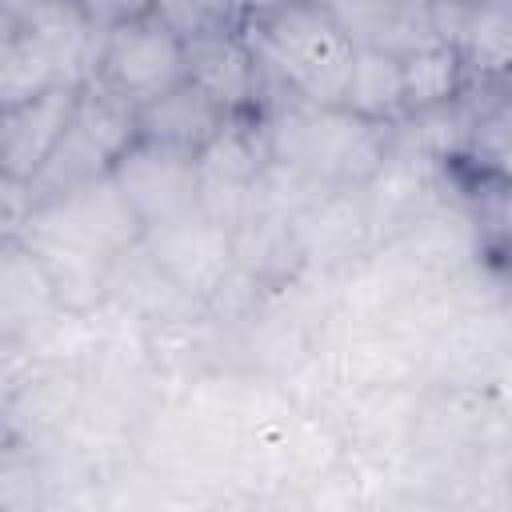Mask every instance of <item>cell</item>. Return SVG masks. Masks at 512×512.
<instances>
[{"mask_svg":"<svg viewBox=\"0 0 512 512\" xmlns=\"http://www.w3.org/2000/svg\"><path fill=\"white\" fill-rule=\"evenodd\" d=\"M12 236L44 264L68 316H96L108 308V272L116 256L144 240V224L108 176L32 204Z\"/></svg>","mask_w":512,"mask_h":512,"instance_id":"obj_1","label":"cell"},{"mask_svg":"<svg viewBox=\"0 0 512 512\" xmlns=\"http://www.w3.org/2000/svg\"><path fill=\"white\" fill-rule=\"evenodd\" d=\"M244 32L268 76V100L292 96L316 108L344 104V88L356 64V44L340 28L328 4L244 8Z\"/></svg>","mask_w":512,"mask_h":512,"instance_id":"obj_2","label":"cell"},{"mask_svg":"<svg viewBox=\"0 0 512 512\" xmlns=\"http://www.w3.org/2000/svg\"><path fill=\"white\" fill-rule=\"evenodd\" d=\"M268 156L328 188H364L392 152V128L352 116L340 108L300 104L292 96H276L264 108Z\"/></svg>","mask_w":512,"mask_h":512,"instance_id":"obj_3","label":"cell"},{"mask_svg":"<svg viewBox=\"0 0 512 512\" xmlns=\"http://www.w3.org/2000/svg\"><path fill=\"white\" fill-rule=\"evenodd\" d=\"M136 140H140V112L92 76L76 96L68 132L60 136L56 152L28 184V200L44 204L76 188H88L96 180H108Z\"/></svg>","mask_w":512,"mask_h":512,"instance_id":"obj_4","label":"cell"},{"mask_svg":"<svg viewBox=\"0 0 512 512\" xmlns=\"http://www.w3.org/2000/svg\"><path fill=\"white\" fill-rule=\"evenodd\" d=\"M4 440L48 448L84 424V380L76 360L4 348Z\"/></svg>","mask_w":512,"mask_h":512,"instance_id":"obj_5","label":"cell"},{"mask_svg":"<svg viewBox=\"0 0 512 512\" xmlns=\"http://www.w3.org/2000/svg\"><path fill=\"white\" fill-rule=\"evenodd\" d=\"M96 80L136 112L188 80L184 40L160 20L156 4H128L124 16L104 28Z\"/></svg>","mask_w":512,"mask_h":512,"instance_id":"obj_6","label":"cell"},{"mask_svg":"<svg viewBox=\"0 0 512 512\" xmlns=\"http://www.w3.org/2000/svg\"><path fill=\"white\" fill-rule=\"evenodd\" d=\"M196 160H200V212L232 232L256 208V180L272 160L264 136V112L232 116Z\"/></svg>","mask_w":512,"mask_h":512,"instance_id":"obj_7","label":"cell"},{"mask_svg":"<svg viewBox=\"0 0 512 512\" xmlns=\"http://www.w3.org/2000/svg\"><path fill=\"white\" fill-rule=\"evenodd\" d=\"M116 188L140 216L144 232L188 220L200 212V160L196 152L164 148L152 140H136L132 152L112 172Z\"/></svg>","mask_w":512,"mask_h":512,"instance_id":"obj_8","label":"cell"},{"mask_svg":"<svg viewBox=\"0 0 512 512\" xmlns=\"http://www.w3.org/2000/svg\"><path fill=\"white\" fill-rule=\"evenodd\" d=\"M184 68L188 84H196L228 116H260L268 104V76L244 32V16L184 40Z\"/></svg>","mask_w":512,"mask_h":512,"instance_id":"obj_9","label":"cell"},{"mask_svg":"<svg viewBox=\"0 0 512 512\" xmlns=\"http://www.w3.org/2000/svg\"><path fill=\"white\" fill-rule=\"evenodd\" d=\"M68 320L44 264L16 240L0 244V344L4 348H40Z\"/></svg>","mask_w":512,"mask_h":512,"instance_id":"obj_10","label":"cell"},{"mask_svg":"<svg viewBox=\"0 0 512 512\" xmlns=\"http://www.w3.org/2000/svg\"><path fill=\"white\" fill-rule=\"evenodd\" d=\"M464 148L448 164L460 192L468 196L480 184H512V96L504 80L472 76L464 88Z\"/></svg>","mask_w":512,"mask_h":512,"instance_id":"obj_11","label":"cell"},{"mask_svg":"<svg viewBox=\"0 0 512 512\" xmlns=\"http://www.w3.org/2000/svg\"><path fill=\"white\" fill-rule=\"evenodd\" d=\"M296 224H300L308 268L312 272H328V276H340V272L356 268L360 260H368L384 244L364 188H336V192H328Z\"/></svg>","mask_w":512,"mask_h":512,"instance_id":"obj_12","label":"cell"},{"mask_svg":"<svg viewBox=\"0 0 512 512\" xmlns=\"http://www.w3.org/2000/svg\"><path fill=\"white\" fill-rule=\"evenodd\" d=\"M144 244H148V252L156 256V264H160L196 304H204V300L220 288V280L236 268L232 232L220 228V224H212L204 212L144 232Z\"/></svg>","mask_w":512,"mask_h":512,"instance_id":"obj_13","label":"cell"},{"mask_svg":"<svg viewBox=\"0 0 512 512\" xmlns=\"http://www.w3.org/2000/svg\"><path fill=\"white\" fill-rule=\"evenodd\" d=\"M80 88H52L28 104L4 108L0 116V168L4 180L16 184H32L36 172L48 164V156L56 152L60 136L68 132L72 108H76Z\"/></svg>","mask_w":512,"mask_h":512,"instance_id":"obj_14","label":"cell"},{"mask_svg":"<svg viewBox=\"0 0 512 512\" xmlns=\"http://www.w3.org/2000/svg\"><path fill=\"white\" fill-rule=\"evenodd\" d=\"M108 308H116L124 320H132L140 332L196 316L200 304L156 264L148 244H132L124 256H116L108 272Z\"/></svg>","mask_w":512,"mask_h":512,"instance_id":"obj_15","label":"cell"},{"mask_svg":"<svg viewBox=\"0 0 512 512\" xmlns=\"http://www.w3.org/2000/svg\"><path fill=\"white\" fill-rule=\"evenodd\" d=\"M432 28L472 76L500 80L512 72V4H432Z\"/></svg>","mask_w":512,"mask_h":512,"instance_id":"obj_16","label":"cell"},{"mask_svg":"<svg viewBox=\"0 0 512 512\" xmlns=\"http://www.w3.org/2000/svg\"><path fill=\"white\" fill-rule=\"evenodd\" d=\"M232 252H236V268H244L268 292L284 288L308 272L300 224L292 216H280L268 208H252L248 220L232 228Z\"/></svg>","mask_w":512,"mask_h":512,"instance_id":"obj_17","label":"cell"},{"mask_svg":"<svg viewBox=\"0 0 512 512\" xmlns=\"http://www.w3.org/2000/svg\"><path fill=\"white\" fill-rule=\"evenodd\" d=\"M328 8L340 20V28L352 36L356 48H376V52H388L396 60L440 40L432 28V4L376 0V4H328Z\"/></svg>","mask_w":512,"mask_h":512,"instance_id":"obj_18","label":"cell"},{"mask_svg":"<svg viewBox=\"0 0 512 512\" xmlns=\"http://www.w3.org/2000/svg\"><path fill=\"white\" fill-rule=\"evenodd\" d=\"M52 88H76V84H68L52 48L8 8H0V104L16 108Z\"/></svg>","mask_w":512,"mask_h":512,"instance_id":"obj_19","label":"cell"},{"mask_svg":"<svg viewBox=\"0 0 512 512\" xmlns=\"http://www.w3.org/2000/svg\"><path fill=\"white\" fill-rule=\"evenodd\" d=\"M228 120L232 116L216 100H208L196 84L184 80L172 92H164L160 100H152L148 108H140V140L200 156Z\"/></svg>","mask_w":512,"mask_h":512,"instance_id":"obj_20","label":"cell"},{"mask_svg":"<svg viewBox=\"0 0 512 512\" xmlns=\"http://www.w3.org/2000/svg\"><path fill=\"white\" fill-rule=\"evenodd\" d=\"M344 108L360 120H372L380 128H396L408 120L404 100V72L400 60L376 48H356V64L344 88Z\"/></svg>","mask_w":512,"mask_h":512,"instance_id":"obj_21","label":"cell"},{"mask_svg":"<svg viewBox=\"0 0 512 512\" xmlns=\"http://www.w3.org/2000/svg\"><path fill=\"white\" fill-rule=\"evenodd\" d=\"M400 72H404L408 116L444 108V104L460 100L464 88L472 84V72H468V64H464V56H460L452 44H444V40H432V44L408 52V56L400 60Z\"/></svg>","mask_w":512,"mask_h":512,"instance_id":"obj_22","label":"cell"},{"mask_svg":"<svg viewBox=\"0 0 512 512\" xmlns=\"http://www.w3.org/2000/svg\"><path fill=\"white\" fill-rule=\"evenodd\" d=\"M0 500H4V512H48L52 508V488H48L44 464L20 440H4V452H0Z\"/></svg>","mask_w":512,"mask_h":512,"instance_id":"obj_23","label":"cell"},{"mask_svg":"<svg viewBox=\"0 0 512 512\" xmlns=\"http://www.w3.org/2000/svg\"><path fill=\"white\" fill-rule=\"evenodd\" d=\"M160 20L180 36V40H192L200 32H212V28H224V24H236L244 16V8H228V4H156Z\"/></svg>","mask_w":512,"mask_h":512,"instance_id":"obj_24","label":"cell"},{"mask_svg":"<svg viewBox=\"0 0 512 512\" xmlns=\"http://www.w3.org/2000/svg\"><path fill=\"white\" fill-rule=\"evenodd\" d=\"M200 512H308L300 492H276V496H260V492H240L228 488L212 500H204Z\"/></svg>","mask_w":512,"mask_h":512,"instance_id":"obj_25","label":"cell"},{"mask_svg":"<svg viewBox=\"0 0 512 512\" xmlns=\"http://www.w3.org/2000/svg\"><path fill=\"white\" fill-rule=\"evenodd\" d=\"M340 512H412L408 496L400 492V484L392 480H376L372 488H364L352 504H344Z\"/></svg>","mask_w":512,"mask_h":512,"instance_id":"obj_26","label":"cell"},{"mask_svg":"<svg viewBox=\"0 0 512 512\" xmlns=\"http://www.w3.org/2000/svg\"><path fill=\"white\" fill-rule=\"evenodd\" d=\"M500 80H504V88H508V96H512V72H508V76H500Z\"/></svg>","mask_w":512,"mask_h":512,"instance_id":"obj_27","label":"cell"},{"mask_svg":"<svg viewBox=\"0 0 512 512\" xmlns=\"http://www.w3.org/2000/svg\"><path fill=\"white\" fill-rule=\"evenodd\" d=\"M48 512H72V508H64V504H52V508H48Z\"/></svg>","mask_w":512,"mask_h":512,"instance_id":"obj_28","label":"cell"}]
</instances>
